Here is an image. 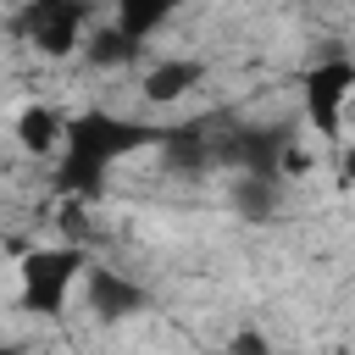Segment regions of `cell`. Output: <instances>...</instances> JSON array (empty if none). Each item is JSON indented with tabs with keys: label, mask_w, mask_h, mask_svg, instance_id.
I'll return each instance as SVG.
<instances>
[{
	"label": "cell",
	"mask_w": 355,
	"mask_h": 355,
	"mask_svg": "<svg viewBox=\"0 0 355 355\" xmlns=\"http://www.w3.org/2000/svg\"><path fill=\"white\" fill-rule=\"evenodd\" d=\"M211 78V67H205V55H161L155 67H144L139 72V100L144 105H178V100H189L200 83Z\"/></svg>",
	"instance_id": "obj_1"
},
{
	"label": "cell",
	"mask_w": 355,
	"mask_h": 355,
	"mask_svg": "<svg viewBox=\"0 0 355 355\" xmlns=\"http://www.w3.org/2000/svg\"><path fill=\"white\" fill-rule=\"evenodd\" d=\"M11 139H17V150H22L28 161H50V155H61V144L72 139V122H67L55 105H22L17 122H11Z\"/></svg>",
	"instance_id": "obj_2"
},
{
	"label": "cell",
	"mask_w": 355,
	"mask_h": 355,
	"mask_svg": "<svg viewBox=\"0 0 355 355\" xmlns=\"http://www.w3.org/2000/svg\"><path fill=\"white\" fill-rule=\"evenodd\" d=\"M338 189H349V194H355V139L338 150Z\"/></svg>",
	"instance_id": "obj_3"
}]
</instances>
